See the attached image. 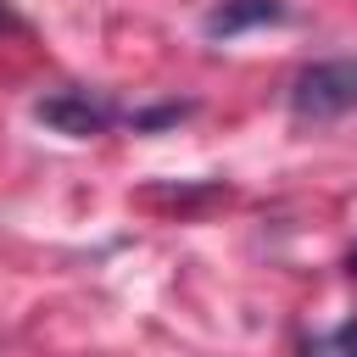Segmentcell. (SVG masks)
<instances>
[{
  "instance_id": "1",
  "label": "cell",
  "mask_w": 357,
  "mask_h": 357,
  "mask_svg": "<svg viewBox=\"0 0 357 357\" xmlns=\"http://www.w3.org/2000/svg\"><path fill=\"white\" fill-rule=\"evenodd\" d=\"M284 106H290L296 123H335V117L357 112V56L307 61L284 84Z\"/></svg>"
},
{
  "instance_id": "2",
  "label": "cell",
  "mask_w": 357,
  "mask_h": 357,
  "mask_svg": "<svg viewBox=\"0 0 357 357\" xmlns=\"http://www.w3.org/2000/svg\"><path fill=\"white\" fill-rule=\"evenodd\" d=\"M33 117L50 123V128L67 134V139H89V134H106L123 112H117L100 89H56V95L33 100Z\"/></svg>"
},
{
  "instance_id": "3",
  "label": "cell",
  "mask_w": 357,
  "mask_h": 357,
  "mask_svg": "<svg viewBox=\"0 0 357 357\" xmlns=\"http://www.w3.org/2000/svg\"><path fill=\"white\" fill-rule=\"evenodd\" d=\"M284 17H290L284 0H212L206 17H201V33L212 45H229V39H240L251 28H268V22H284Z\"/></svg>"
},
{
  "instance_id": "4",
  "label": "cell",
  "mask_w": 357,
  "mask_h": 357,
  "mask_svg": "<svg viewBox=\"0 0 357 357\" xmlns=\"http://www.w3.org/2000/svg\"><path fill=\"white\" fill-rule=\"evenodd\" d=\"M307 357H357V318L312 335V340H307Z\"/></svg>"
},
{
  "instance_id": "5",
  "label": "cell",
  "mask_w": 357,
  "mask_h": 357,
  "mask_svg": "<svg viewBox=\"0 0 357 357\" xmlns=\"http://www.w3.org/2000/svg\"><path fill=\"white\" fill-rule=\"evenodd\" d=\"M0 33H22V17L11 11V0H0Z\"/></svg>"
},
{
  "instance_id": "6",
  "label": "cell",
  "mask_w": 357,
  "mask_h": 357,
  "mask_svg": "<svg viewBox=\"0 0 357 357\" xmlns=\"http://www.w3.org/2000/svg\"><path fill=\"white\" fill-rule=\"evenodd\" d=\"M346 268H351V273H357V245H351V257H346Z\"/></svg>"
}]
</instances>
